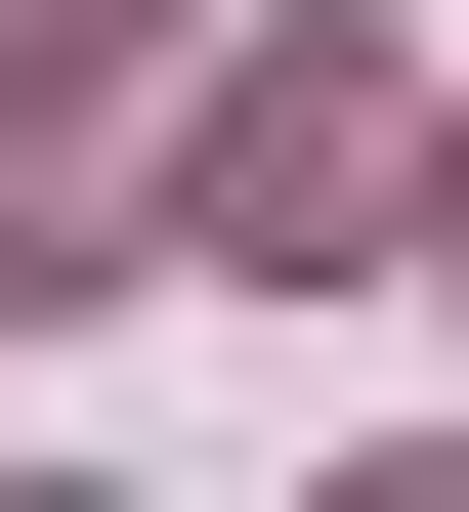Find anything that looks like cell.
<instances>
[{
    "mask_svg": "<svg viewBox=\"0 0 469 512\" xmlns=\"http://www.w3.org/2000/svg\"><path fill=\"white\" fill-rule=\"evenodd\" d=\"M342 512H469V427H427V470H342Z\"/></svg>",
    "mask_w": 469,
    "mask_h": 512,
    "instance_id": "3957f363",
    "label": "cell"
},
{
    "mask_svg": "<svg viewBox=\"0 0 469 512\" xmlns=\"http://www.w3.org/2000/svg\"><path fill=\"white\" fill-rule=\"evenodd\" d=\"M43 512H86V470H43Z\"/></svg>",
    "mask_w": 469,
    "mask_h": 512,
    "instance_id": "277c9868",
    "label": "cell"
},
{
    "mask_svg": "<svg viewBox=\"0 0 469 512\" xmlns=\"http://www.w3.org/2000/svg\"><path fill=\"white\" fill-rule=\"evenodd\" d=\"M86 43H128V0H0V86H86Z\"/></svg>",
    "mask_w": 469,
    "mask_h": 512,
    "instance_id": "7a4b0ae2",
    "label": "cell"
},
{
    "mask_svg": "<svg viewBox=\"0 0 469 512\" xmlns=\"http://www.w3.org/2000/svg\"><path fill=\"white\" fill-rule=\"evenodd\" d=\"M384 214H427V86L299 0V43H214V86H171V214H128V256H256V299H299V256H384Z\"/></svg>",
    "mask_w": 469,
    "mask_h": 512,
    "instance_id": "6da1fadb",
    "label": "cell"
}]
</instances>
